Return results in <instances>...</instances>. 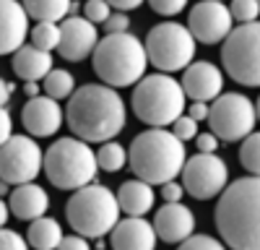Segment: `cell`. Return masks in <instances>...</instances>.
Here are the masks:
<instances>
[{"instance_id":"obj_18","label":"cell","mask_w":260,"mask_h":250,"mask_svg":"<svg viewBox=\"0 0 260 250\" xmlns=\"http://www.w3.org/2000/svg\"><path fill=\"white\" fill-rule=\"evenodd\" d=\"M154 229L164 242H185L190 235H195V216L182 203H167L154 216Z\"/></svg>"},{"instance_id":"obj_10","label":"cell","mask_w":260,"mask_h":250,"mask_svg":"<svg viewBox=\"0 0 260 250\" xmlns=\"http://www.w3.org/2000/svg\"><path fill=\"white\" fill-rule=\"evenodd\" d=\"M255 102L247 99L245 94H221L219 99H213L211 112H208V122H211V133L234 143V141H245L250 133H255Z\"/></svg>"},{"instance_id":"obj_2","label":"cell","mask_w":260,"mask_h":250,"mask_svg":"<svg viewBox=\"0 0 260 250\" xmlns=\"http://www.w3.org/2000/svg\"><path fill=\"white\" fill-rule=\"evenodd\" d=\"M216 229L232 250H260V177H242L224 188Z\"/></svg>"},{"instance_id":"obj_41","label":"cell","mask_w":260,"mask_h":250,"mask_svg":"<svg viewBox=\"0 0 260 250\" xmlns=\"http://www.w3.org/2000/svg\"><path fill=\"white\" fill-rule=\"evenodd\" d=\"M107 3H110L112 8H117V11L122 13V11H136L138 6L146 3V0H107Z\"/></svg>"},{"instance_id":"obj_15","label":"cell","mask_w":260,"mask_h":250,"mask_svg":"<svg viewBox=\"0 0 260 250\" xmlns=\"http://www.w3.org/2000/svg\"><path fill=\"white\" fill-rule=\"evenodd\" d=\"M182 91L192 102H208V99H219L224 89V73L213 66V63H190L182 73Z\"/></svg>"},{"instance_id":"obj_1","label":"cell","mask_w":260,"mask_h":250,"mask_svg":"<svg viewBox=\"0 0 260 250\" xmlns=\"http://www.w3.org/2000/svg\"><path fill=\"white\" fill-rule=\"evenodd\" d=\"M68 125L86 143L112 141L125 125V102L122 97L104 83H86L76 89L68 102Z\"/></svg>"},{"instance_id":"obj_13","label":"cell","mask_w":260,"mask_h":250,"mask_svg":"<svg viewBox=\"0 0 260 250\" xmlns=\"http://www.w3.org/2000/svg\"><path fill=\"white\" fill-rule=\"evenodd\" d=\"M187 29L195 37V42L216 45L229 37V32L234 29V18L221 0H201L192 6L187 16Z\"/></svg>"},{"instance_id":"obj_27","label":"cell","mask_w":260,"mask_h":250,"mask_svg":"<svg viewBox=\"0 0 260 250\" xmlns=\"http://www.w3.org/2000/svg\"><path fill=\"white\" fill-rule=\"evenodd\" d=\"M125 162H127V151L115 141H107L99 149V154H96V164L102 167L104 172H120L125 167Z\"/></svg>"},{"instance_id":"obj_28","label":"cell","mask_w":260,"mask_h":250,"mask_svg":"<svg viewBox=\"0 0 260 250\" xmlns=\"http://www.w3.org/2000/svg\"><path fill=\"white\" fill-rule=\"evenodd\" d=\"M240 162H242V167L250 175L260 177V133H250L242 141V146H240Z\"/></svg>"},{"instance_id":"obj_22","label":"cell","mask_w":260,"mask_h":250,"mask_svg":"<svg viewBox=\"0 0 260 250\" xmlns=\"http://www.w3.org/2000/svg\"><path fill=\"white\" fill-rule=\"evenodd\" d=\"M117 203L120 211H125L127 216H143L154 206V191L143 180H127L117 191Z\"/></svg>"},{"instance_id":"obj_3","label":"cell","mask_w":260,"mask_h":250,"mask_svg":"<svg viewBox=\"0 0 260 250\" xmlns=\"http://www.w3.org/2000/svg\"><path fill=\"white\" fill-rule=\"evenodd\" d=\"M130 170L138 180L148 185H167L172 182L185 167V146L182 141L164 128H151L136 136L130 143Z\"/></svg>"},{"instance_id":"obj_33","label":"cell","mask_w":260,"mask_h":250,"mask_svg":"<svg viewBox=\"0 0 260 250\" xmlns=\"http://www.w3.org/2000/svg\"><path fill=\"white\" fill-rule=\"evenodd\" d=\"M148 6L159 16H177L187 6V0H148Z\"/></svg>"},{"instance_id":"obj_20","label":"cell","mask_w":260,"mask_h":250,"mask_svg":"<svg viewBox=\"0 0 260 250\" xmlns=\"http://www.w3.org/2000/svg\"><path fill=\"white\" fill-rule=\"evenodd\" d=\"M8 208L18 216V219H39L47 214L50 208V198H47V191L45 188H39L34 182H26V185H18L16 191L11 193V203Z\"/></svg>"},{"instance_id":"obj_8","label":"cell","mask_w":260,"mask_h":250,"mask_svg":"<svg viewBox=\"0 0 260 250\" xmlns=\"http://www.w3.org/2000/svg\"><path fill=\"white\" fill-rule=\"evenodd\" d=\"M146 55L161 73L185 71L195 57V37L177 21L156 24L146 37Z\"/></svg>"},{"instance_id":"obj_46","label":"cell","mask_w":260,"mask_h":250,"mask_svg":"<svg viewBox=\"0 0 260 250\" xmlns=\"http://www.w3.org/2000/svg\"><path fill=\"white\" fill-rule=\"evenodd\" d=\"M255 115H257V120H260V99H257V104H255Z\"/></svg>"},{"instance_id":"obj_44","label":"cell","mask_w":260,"mask_h":250,"mask_svg":"<svg viewBox=\"0 0 260 250\" xmlns=\"http://www.w3.org/2000/svg\"><path fill=\"white\" fill-rule=\"evenodd\" d=\"M6 222H8V206H6L3 198H0V227H6Z\"/></svg>"},{"instance_id":"obj_38","label":"cell","mask_w":260,"mask_h":250,"mask_svg":"<svg viewBox=\"0 0 260 250\" xmlns=\"http://www.w3.org/2000/svg\"><path fill=\"white\" fill-rule=\"evenodd\" d=\"M182 193H185V188H182V185H177L175 180H172V182H167V185L161 188V196L167 198V203H180Z\"/></svg>"},{"instance_id":"obj_14","label":"cell","mask_w":260,"mask_h":250,"mask_svg":"<svg viewBox=\"0 0 260 250\" xmlns=\"http://www.w3.org/2000/svg\"><path fill=\"white\" fill-rule=\"evenodd\" d=\"M99 45V32L91 24L89 18H81V16H71L68 21L60 24V45L57 52L62 60L68 63H78L86 60L89 55H94Z\"/></svg>"},{"instance_id":"obj_47","label":"cell","mask_w":260,"mask_h":250,"mask_svg":"<svg viewBox=\"0 0 260 250\" xmlns=\"http://www.w3.org/2000/svg\"><path fill=\"white\" fill-rule=\"evenodd\" d=\"M257 3H260V0H257Z\"/></svg>"},{"instance_id":"obj_21","label":"cell","mask_w":260,"mask_h":250,"mask_svg":"<svg viewBox=\"0 0 260 250\" xmlns=\"http://www.w3.org/2000/svg\"><path fill=\"white\" fill-rule=\"evenodd\" d=\"M52 71V55L45 50H37L34 45H24L13 52V73L24 81H42Z\"/></svg>"},{"instance_id":"obj_32","label":"cell","mask_w":260,"mask_h":250,"mask_svg":"<svg viewBox=\"0 0 260 250\" xmlns=\"http://www.w3.org/2000/svg\"><path fill=\"white\" fill-rule=\"evenodd\" d=\"M172 133H175V136L185 143V141H190V138L198 136V122H195L190 115H182V117H177L175 122H172Z\"/></svg>"},{"instance_id":"obj_9","label":"cell","mask_w":260,"mask_h":250,"mask_svg":"<svg viewBox=\"0 0 260 250\" xmlns=\"http://www.w3.org/2000/svg\"><path fill=\"white\" fill-rule=\"evenodd\" d=\"M226 73L242 86H260V21L240 24L229 32L221 47Z\"/></svg>"},{"instance_id":"obj_36","label":"cell","mask_w":260,"mask_h":250,"mask_svg":"<svg viewBox=\"0 0 260 250\" xmlns=\"http://www.w3.org/2000/svg\"><path fill=\"white\" fill-rule=\"evenodd\" d=\"M195 146H198L201 154H213L216 149H219V138H216L213 133H198L195 136Z\"/></svg>"},{"instance_id":"obj_45","label":"cell","mask_w":260,"mask_h":250,"mask_svg":"<svg viewBox=\"0 0 260 250\" xmlns=\"http://www.w3.org/2000/svg\"><path fill=\"white\" fill-rule=\"evenodd\" d=\"M6 185H8V182H3V180H0V196H3V193L8 191V188H6Z\"/></svg>"},{"instance_id":"obj_39","label":"cell","mask_w":260,"mask_h":250,"mask_svg":"<svg viewBox=\"0 0 260 250\" xmlns=\"http://www.w3.org/2000/svg\"><path fill=\"white\" fill-rule=\"evenodd\" d=\"M57 250H89V242H86V237L76 235V237H62L60 247Z\"/></svg>"},{"instance_id":"obj_40","label":"cell","mask_w":260,"mask_h":250,"mask_svg":"<svg viewBox=\"0 0 260 250\" xmlns=\"http://www.w3.org/2000/svg\"><path fill=\"white\" fill-rule=\"evenodd\" d=\"M208 112H211V107H208L206 102H192V104H190V117H192L195 122L208 120Z\"/></svg>"},{"instance_id":"obj_7","label":"cell","mask_w":260,"mask_h":250,"mask_svg":"<svg viewBox=\"0 0 260 250\" xmlns=\"http://www.w3.org/2000/svg\"><path fill=\"white\" fill-rule=\"evenodd\" d=\"M133 112L138 120L154 128L172 125L185 112V91L182 83L167 73L146 76L133 89Z\"/></svg>"},{"instance_id":"obj_34","label":"cell","mask_w":260,"mask_h":250,"mask_svg":"<svg viewBox=\"0 0 260 250\" xmlns=\"http://www.w3.org/2000/svg\"><path fill=\"white\" fill-rule=\"evenodd\" d=\"M0 250H26V240L13 229L0 227Z\"/></svg>"},{"instance_id":"obj_26","label":"cell","mask_w":260,"mask_h":250,"mask_svg":"<svg viewBox=\"0 0 260 250\" xmlns=\"http://www.w3.org/2000/svg\"><path fill=\"white\" fill-rule=\"evenodd\" d=\"M31 45L37 50H45L52 52L60 45V24H50V21H39V24L31 29Z\"/></svg>"},{"instance_id":"obj_25","label":"cell","mask_w":260,"mask_h":250,"mask_svg":"<svg viewBox=\"0 0 260 250\" xmlns=\"http://www.w3.org/2000/svg\"><path fill=\"white\" fill-rule=\"evenodd\" d=\"M42 81H45V83H42L45 97H52V99L73 97V91H76V78L68 71H62V68H52Z\"/></svg>"},{"instance_id":"obj_6","label":"cell","mask_w":260,"mask_h":250,"mask_svg":"<svg viewBox=\"0 0 260 250\" xmlns=\"http://www.w3.org/2000/svg\"><path fill=\"white\" fill-rule=\"evenodd\" d=\"M42 170L47 172V180L60 191H78V188H86L96 177L99 164H96V154L86 141L60 138L47 149Z\"/></svg>"},{"instance_id":"obj_30","label":"cell","mask_w":260,"mask_h":250,"mask_svg":"<svg viewBox=\"0 0 260 250\" xmlns=\"http://www.w3.org/2000/svg\"><path fill=\"white\" fill-rule=\"evenodd\" d=\"M177 250H226V247L211 235H190L185 242H180Z\"/></svg>"},{"instance_id":"obj_4","label":"cell","mask_w":260,"mask_h":250,"mask_svg":"<svg viewBox=\"0 0 260 250\" xmlns=\"http://www.w3.org/2000/svg\"><path fill=\"white\" fill-rule=\"evenodd\" d=\"M148 55L146 45L136 34H107L94 50V73L104 81V86H130L138 83L146 73Z\"/></svg>"},{"instance_id":"obj_5","label":"cell","mask_w":260,"mask_h":250,"mask_svg":"<svg viewBox=\"0 0 260 250\" xmlns=\"http://www.w3.org/2000/svg\"><path fill=\"white\" fill-rule=\"evenodd\" d=\"M65 216H68V224L76 229V235L86 240H99L110 235L120 222V203L110 188L86 185L68 198Z\"/></svg>"},{"instance_id":"obj_29","label":"cell","mask_w":260,"mask_h":250,"mask_svg":"<svg viewBox=\"0 0 260 250\" xmlns=\"http://www.w3.org/2000/svg\"><path fill=\"white\" fill-rule=\"evenodd\" d=\"M232 18L242 21V24H252V21H257V13H260V3L257 0H232Z\"/></svg>"},{"instance_id":"obj_23","label":"cell","mask_w":260,"mask_h":250,"mask_svg":"<svg viewBox=\"0 0 260 250\" xmlns=\"http://www.w3.org/2000/svg\"><path fill=\"white\" fill-rule=\"evenodd\" d=\"M62 242V229L55 219L39 216L29 227V245L34 250H57Z\"/></svg>"},{"instance_id":"obj_37","label":"cell","mask_w":260,"mask_h":250,"mask_svg":"<svg viewBox=\"0 0 260 250\" xmlns=\"http://www.w3.org/2000/svg\"><path fill=\"white\" fill-rule=\"evenodd\" d=\"M13 136V117L8 112V107H0V146Z\"/></svg>"},{"instance_id":"obj_42","label":"cell","mask_w":260,"mask_h":250,"mask_svg":"<svg viewBox=\"0 0 260 250\" xmlns=\"http://www.w3.org/2000/svg\"><path fill=\"white\" fill-rule=\"evenodd\" d=\"M11 94H13V83H8L6 78H0V107H6V104H8Z\"/></svg>"},{"instance_id":"obj_16","label":"cell","mask_w":260,"mask_h":250,"mask_svg":"<svg viewBox=\"0 0 260 250\" xmlns=\"http://www.w3.org/2000/svg\"><path fill=\"white\" fill-rule=\"evenodd\" d=\"M29 13L18 0H0V55L18 52L26 45Z\"/></svg>"},{"instance_id":"obj_31","label":"cell","mask_w":260,"mask_h":250,"mask_svg":"<svg viewBox=\"0 0 260 250\" xmlns=\"http://www.w3.org/2000/svg\"><path fill=\"white\" fill-rule=\"evenodd\" d=\"M83 18H89L91 24H107V18H110V3L107 0H89V3L83 6Z\"/></svg>"},{"instance_id":"obj_12","label":"cell","mask_w":260,"mask_h":250,"mask_svg":"<svg viewBox=\"0 0 260 250\" xmlns=\"http://www.w3.org/2000/svg\"><path fill=\"white\" fill-rule=\"evenodd\" d=\"M229 180V170L224 159L216 154H198L185 162L182 167V188L198 201H208L219 196Z\"/></svg>"},{"instance_id":"obj_43","label":"cell","mask_w":260,"mask_h":250,"mask_svg":"<svg viewBox=\"0 0 260 250\" xmlns=\"http://www.w3.org/2000/svg\"><path fill=\"white\" fill-rule=\"evenodd\" d=\"M26 94H29V99L39 97V83L37 81H26Z\"/></svg>"},{"instance_id":"obj_19","label":"cell","mask_w":260,"mask_h":250,"mask_svg":"<svg viewBox=\"0 0 260 250\" xmlns=\"http://www.w3.org/2000/svg\"><path fill=\"white\" fill-rule=\"evenodd\" d=\"M112 250H154L156 229L143 216H127L112 229Z\"/></svg>"},{"instance_id":"obj_11","label":"cell","mask_w":260,"mask_h":250,"mask_svg":"<svg viewBox=\"0 0 260 250\" xmlns=\"http://www.w3.org/2000/svg\"><path fill=\"white\" fill-rule=\"evenodd\" d=\"M45 164L39 143L26 136H11L0 146V180L8 185H26L31 182Z\"/></svg>"},{"instance_id":"obj_17","label":"cell","mask_w":260,"mask_h":250,"mask_svg":"<svg viewBox=\"0 0 260 250\" xmlns=\"http://www.w3.org/2000/svg\"><path fill=\"white\" fill-rule=\"evenodd\" d=\"M62 107L57 104V99L52 97H34L24 104V112H21V120H24L26 131L37 138H47L55 136L62 125Z\"/></svg>"},{"instance_id":"obj_24","label":"cell","mask_w":260,"mask_h":250,"mask_svg":"<svg viewBox=\"0 0 260 250\" xmlns=\"http://www.w3.org/2000/svg\"><path fill=\"white\" fill-rule=\"evenodd\" d=\"M71 3L73 0H24V8H26V13L31 18L55 24V21H62L65 16H68Z\"/></svg>"},{"instance_id":"obj_35","label":"cell","mask_w":260,"mask_h":250,"mask_svg":"<svg viewBox=\"0 0 260 250\" xmlns=\"http://www.w3.org/2000/svg\"><path fill=\"white\" fill-rule=\"evenodd\" d=\"M104 26H107V34H125L127 26H130V21H127L125 13H112L110 18H107Z\"/></svg>"}]
</instances>
